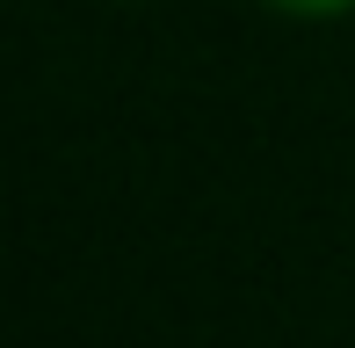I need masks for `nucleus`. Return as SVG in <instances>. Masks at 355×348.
Listing matches in <instances>:
<instances>
[{"label":"nucleus","instance_id":"obj_1","mask_svg":"<svg viewBox=\"0 0 355 348\" xmlns=\"http://www.w3.org/2000/svg\"><path fill=\"white\" fill-rule=\"evenodd\" d=\"M268 15H283V22H304V29H319V22H348L355 15V0H261Z\"/></svg>","mask_w":355,"mask_h":348}]
</instances>
